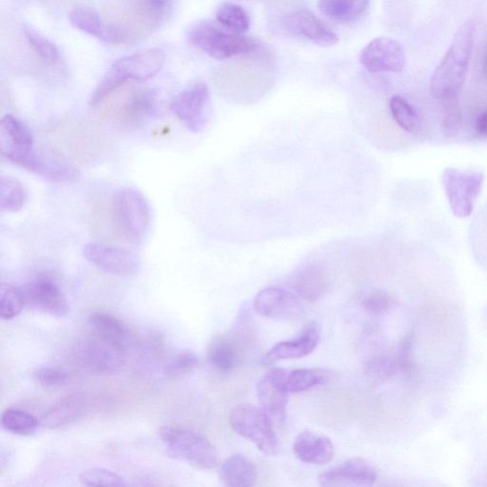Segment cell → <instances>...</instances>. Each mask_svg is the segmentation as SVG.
<instances>
[{
  "label": "cell",
  "instance_id": "cell-46",
  "mask_svg": "<svg viewBox=\"0 0 487 487\" xmlns=\"http://www.w3.org/2000/svg\"><path fill=\"white\" fill-rule=\"evenodd\" d=\"M475 129L480 137L487 138V111L478 116Z\"/></svg>",
  "mask_w": 487,
  "mask_h": 487
},
{
  "label": "cell",
  "instance_id": "cell-16",
  "mask_svg": "<svg viewBox=\"0 0 487 487\" xmlns=\"http://www.w3.org/2000/svg\"><path fill=\"white\" fill-rule=\"evenodd\" d=\"M377 479V470L370 462L354 458L323 471L318 483L326 487L368 486L374 484Z\"/></svg>",
  "mask_w": 487,
  "mask_h": 487
},
{
  "label": "cell",
  "instance_id": "cell-32",
  "mask_svg": "<svg viewBox=\"0 0 487 487\" xmlns=\"http://www.w3.org/2000/svg\"><path fill=\"white\" fill-rule=\"evenodd\" d=\"M368 380L379 383L390 380L400 374L394 353H378L368 358L364 367Z\"/></svg>",
  "mask_w": 487,
  "mask_h": 487
},
{
  "label": "cell",
  "instance_id": "cell-47",
  "mask_svg": "<svg viewBox=\"0 0 487 487\" xmlns=\"http://www.w3.org/2000/svg\"><path fill=\"white\" fill-rule=\"evenodd\" d=\"M481 75L483 79L487 81V38H485L482 52Z\"/></svg>",
  "mask_w": 487,
  "mask_h": 487
},
{
  "label": "cell",
  "instance_id": "cell-21",
  "mask_svg": "<svg viewBox=\"0 0 487 487\" xmlns=\"http://www.w3.org/2000/svg\"><path fill=\"white\" fill-rule=\"evenodd\" d=\"M293 451L303 463L318 466L331 463L335 453L330 438L308 431L295 439Z\"/></svg>",
  "mask_w": 487,
  "mask_h": 487
},
{
  "label": "cell",
  "instance_id": "cell-1",
  "mask_svg": "<svg viewBox=\"0 0 487 487\" xmlns=\"http://www.w3.org/2000/svg\"><path fill=\"white\" fill-rule=\"evenodd\" d=\"M475 24L468 21L457 31L451 46L435 69L431 91L442 103L459 101L474 52Z\"/></svg>",
  "mask_w": 487,
  "mask_h": 487
},
{
  "label": "cell",
  "instance_id": "cell-7",
  "mask_svg": "<svg viewBox=\"0 0 487 487\" xmlns=\"http://www.w3.org/2000/svg\"><path fill=\"white\" fill-rule=\"evenodd\" d=\"M70 360L81 370L97 374H112L124 365V352L99 337L83 338L70 350Z\"/></svg>",
  "mask_w": 487,
  "mask_h": 487
},
{
  "label": "cell",
  "instance_id": "cell-29",
  "mask_svg": "<svg viewBox=\"0 0 487 487\" xmlns=\"http://www.w3.org/2000/svg\"><path fill=\"white\" fill-rule=\"evenodd\" d=\"M28 200V191L24 185L10 176L0 179V209L5 213H18L23 209Z\"/></svg>",
  "mask_w": 487,
  "mask_h": 487
},
{
  "label": "cell",
  "instance_id": "cell-30",
  "mask_svg": "<svg viewBox=\"0 0 487 487\" xmlns=\"http://www.w3.org/2000/svg\"><path fill=\"white\" fill-rule=\"evenodd\" d=\"M390 109L394 122L410 135H418L423 130V118L409 103L401 97H393Z\"/></svg>",
  "mask_w": 487,
  "mask_h": 487
},
{
  "label": "cell",
  "instance_id": "cell-44",
  "mask_svg": "<svg viewBox=\"0 0 487 487\" xmlns=\"http://www.w3.org/2000/svg\"><path fill=\"white\" fill-rule=\"evenodd\" d=\"M412 348L413 334L408 333L393 351L398 365H399L400 374L407 376H412L416 370L415 360H413L412 357Z\"/></svg>",
  "mask_w": 487,
  "mask_h": 487
},
{
  "label": "cell",
  "instance_id": "cell-6",
  "mask_svg": "<svg viewBox=\"0 0 487 487\" xmlns=\"http://www.w3.org/2000/svg\"><path fill=\"white\" fill-rule=\"evenodd\" d=\"M230 423L235 432L254 442L262 453L277 455L279 442L273 422L262 408L248 404L239 405L231 410Z\"/></svg>",
  "mask_w": 487,
  "mask_h": 487
},
{
  "label": "cell",
  "instance_id": "cell-45",
  "mask_svg": "<svg viewBox=\"0 0 487 487\" xmlns=\"http://www.w3.org/2000/svg\"><path fill=\"white\" fill-rule=\"evenodd\" d=\"M128 39L126 29L122 27L110 25L102 41L110 44L124 43Z\"/></svg>",
  "mask_w": 487,
  "mask_h": 487
},
{
  "label": "cell",
  "instance_id": "cell-33",
  "mask_svg": "<svg viewBox=\"0 0 487 487\" xmlns=\"http://www.w3.org/2000/svg\"><path fill=\"white\" fill-rule=\"evenodd\" d=\"M216 20L233 33L244 34L250 28V19L247 11L240 5L223 4L216 11Z\"/></svg>",
  "mask_w": 487,
  "mask_h": 487
},
{
  "label": "cell",
  "instance_id": "cell-24",
  "mask_svg": "<svg viewBox=\"0 0 487 487\" xmlns=\"http://www.w3.org/2000/svg\"><path fill=\"white\" fill-rule=\"evenodd\" d=\"M330 278L318 265L307 267L295 273L290 279V287L298 297L308 302H316L330 290Z\"/></svg>",
  "mask_w": 487,
  "mask_h": 487
},
{
  "label": "cell",
  "instance_id": "cell-23",
  "mask_svg": "<svg viewBox=\"0 0 487 487\" xmlns=\"http://www.w3.org/2000/svg\"><path fill=\"white\" fill-rule=\"evenodd\" d=\"M88 322L94 335L118 349L126 351L130 344L131 334L122 319L109 313L96 312L88 316Z\"/></svg>",
  "mask_w": 487,
  "mask_h": 487
},
{
  "label": "cell",
  "instance_id": "cell-27",
  "mask_svg": "<svg viewBox=\"0 0 487 487\" xmlns=\"http://www.w3.org/2000/svg\"><path fill=\"white\" fill-rule=\"evenodd\" d=\"M370 0H319L320 12L338 22L349 23L359 20L366 12Z\"/></svg>",
  "mask_w": 487,
  "mask_h": 487
},
{
  "label": "cell",
  "instance_id": "cell-13",
  "mask_svg": "<svg viewBox=\"0 0 487 487\" xmlns=\"http://www.w3.org/2000/svg\"><path fill=\"white\" fill-rule=\"evenodd\" d=\"M287 371L273 368L257 382L256 394L262 409L276 424H283L287 419L289 392L284 387Z\"/></svg>",
  "mask_w": 487,
  "mask_h": 487
},
{
  "label": "cell",
  "instance_id": "cell-2",
  "mask_svg": "<svg viewBox=\"0 0 487 487\" xmlns=\"http://www.w3.org/2000/svg\"><path fill=\"white\" fill-rule=\"evenodd\" d=\"M115 233L132 245L144 243L152 224L151 206L140 191L122 188L115 191L111 204Z\"/></svg>",
  "mask_w": 487,
  "mask_h": 487
},
{
  "label": "cell",
  "instance_id": "cell-36",
  "mask_svg": "<svg viewBox=\"0 0 487 487\" xmlns=\"http://www.w3.org/2000/svg\"><path fill=\"white\" fill-rule=\"evenodd\" d=\"M26 306L24 292L21 287L3 285L0 291V318L13 320L20 315Z\"/></svg>",
  "mask_w": 487,
  "mask_h": 487
},
{
  "label": "cell",
  "instance_id": "cell-28",
  "mask_svg": "<svg viewBox=\"0 0 487 487\" xmlns=\"http://www.w3.org/2000/svg\"><path fill=\"white\" fill-rule=\"evenodd\" d=\"M331 373L322 368H302L286 373L284 387L289 393H298L323 385Z\"/></svg>",
  "mask_w": 487,
  "mask_h": 487
},
{
  "label": "cell",
  "instance_id": "cell-18",
  "mask_svg": "<svg viewBox=\"0 0 487 487\" xmlns=\"http://www.w3.org/2000/svg\"><path fill=\"white\" fill-rule=\"evenodd\" d=\"M34 135L19 117L6 114L0 123V147L8 161L34 151Z\"/></svg>",
  "mask_w": 487,
  "mask_h": 487
},
{
  "label": "cell",
  "instance_id": "cell-26",
  "mask_svg": "<svg viewBox=\"0 0 487 487\" xmlns=\"http://www.w3.org/2000/svg\"><path fill=\"white\" fill-rule=\"evenodd\" d=\"M84 396L68 395L55 403L41 418V424L48 429H58L80 418L86 410Z\"/></svg>",
  "mask_w": 487,
  "mask_h": 487
},
{
  "label": "cell",
  "instance_id": "cell-15",
  "mask_svg": "<svg viewBox=\"0 0 487 487\" xmlns=\"http://www.w3.org/2000/svg\"><path fill=\"white\" fill-rule=\"evenodd\" d=\"M285 31L297 38L311 41L320 46H332L339 40L332 29L309 10L290 13L282 20Z\"/></svg>",
  "mask_w": 487,
  "mask_h": 487
},
{
  "label": "cell",
  "instance_id": "cell-17",
  "mask_svg": "<svg viewBox=\"0 0 487 487\" xmlns=\"http://www.w3.org/2000/svg\"><path fill=\"white\" fill-rule=\"evenodd\" d=\"M166 54L161 49H151L116 59L113 70L128 81L145 82L155 77L164 68Z\"/></svg>",
  "mask_w": 487,
  "mask_h": 487
},
{
  "label": "cell",
  "instance_id": "cell-43",
  "mask_svg": "<svg viewBox=\"0 0 487 487\" xmlns=\"http://www.w3.org/2000/svg\"><path fill=\"white\" fill-rule=\"evenodd\" d=\"M33 375L39 385L46 389L63 387L69 381L67 372L55 366L38 367Z\"/></svg>",
  "mask_w": 487,
  "mask_h": 487
},
{
  "label": "cell",
  "instance_id": "cell-14",
  "mask_svg": "<svg viewBox=\"0 0 487 487\" xmlns=\"http://www.w3.org/2000/svg\"><path fill=\"white\" fill-rule=\"evenodd\" d=\"M322 327L317 321L309 322L298 337L279 342L262 358V364L271 365L280 361L300 359L313 353L321 342Z\"/></svg>",
  "mask_w": 487,
  "mask_h": 487
},
{
  "label": "cell",
  "instance_id": "cell-31",
  "mask_svg": "<svg viewBox=\"0 0 487 487\" xmlns=\"http://www.w3.org/2000/svg\"><path fill=\"white\" fill-rule=\"evenodd\" d=\"M2 424L5 431L19 436H31L39 427L38 420L31 413L16 407L3 413Z\"/></svg>",
  "mask_w": 487,
  "mask_h": 487
},
{
  "label": "cell",
  "instance_id": "cell-40",
  "mask_svg": "<svg viewBox=\"0 0 487 487\" xmlns=\"http://www.w3.org/2000/svg\"><path fill=\"white\" fill-rule=\"evenodd\" d=\"M126 82H128V80L122 76L121 73H118L112 69L108 75L103 79L96 88L90 99V106L92 108H97L103 105V102L108 99L117 90H120Z\"/></svg>",
  "mask_w": 487,
  "mask_h": 487
},
{
  "label": "cell",
  "instance_id": "cell-20",
  "mask_svg": "<svg viewBox=\"0 0 487 487\" xmlns=\"http://www.w3.org/2000/svg\"><path fill=\"white\" fill-rule=\"evenodd\" d=\"M155 106V97L149 88L132 93L118 108L113 120L125 129H136L149 117Z\"/></svg>",
  "mask_w": 487,
  "mask_h": 487
},
{
  "label": "cell",
  "instance_id": "cell-8",
  "mask_svg": "<svg viewBox=\"0 0 487 487\" xmlns=\"http://www.w3.org/2000/svg\"><path fill=\"white\" fill-rule=\"evenodd\" d=\"M174 115L194 134H199L210 122L211 95L208 86L198 82L177 96L171 105Z\"/></svg>",
  "mask_w": 487,
  "mask_h": 487
},
{
  "label": "cell",
  "instance_id": "cell-41",
  "mask_svg": "<svg viewBox=\"0 0 487 487\" xmlns=\"http://www.w3.org/2000/svg\"><path fill=\"white\" fill-rule=\"evenodd\" d=\"M442 130L448 138H454L459 134L463 127V113L459 101L442 103Z\"/></svg>",
  "mask_w": 487,
  "mask_h": 487
},
{
  "label": "cell",
  "instance_id": "cell-37",
  "mask_svg": "<svg viewBox=\"0 0 487 487\" xmlns=\"http://www.w3.org/2000/svg\"><path fill=\"white\" fill-rule=\"evenodd\" d=\"M24 36L36 55L44 63L53 65L58 62L59 51L55 44L32 27L23 28Z\"/></svg>",
  "mask_w": 487,
  "mask_h": 487
},
{
  "label": "cell",
  "instance_id": "cell-11",
  "mask_svg": "<svg viewBox=\"0 0 487 487\" xmlns=\"http://www.w3.org/2000/svg\"><path fill=\"white\" fill-rule=\"evenodd\" d=\"M407 62L402 44L390 38H377L360 54V63L372 72H399Z\"/></svg>",
  "mask_w": 487,
  "mask_h": 487
},
{
  "label": "cell",
  "instance_id": "cell-22",
  "mask_svg": "<svg viewBox=\"0 0 487 487\" xmlns=\"http://www.w3.org/2000/svg\"><path fill=\"white\" fill-rule=\"evenodd\" d=\"M244 357L243 343L235 334H223L213 338L208 348L211 365L220 373H231Z\"/></svg>",
  "mask_w": 487,
  "mask_h": 487
},
{
  "label": "cell",
  "instance_id": "cell-4",
  "mask_svg": "<svg viewBox=\"0 0 487 487\" xmlns=\"http://www.w3.org/2000/svg\"><path fill=\"white\" fill-rule=\"evenodd\" d=\"M191 46L216 61H226L236 55L256 52L257 42L242 34L224 31L210 24H200L190 29Z\"/></svg>",
  "mask_w": 487,
  "mask_h": 487
},
{
  "label": "cell",
  "instance_id": "cell-42",
  "mask_svg": "<svg viewBox=\"0 0 487 487\" xmlns=\"http://www.w3.org/2000/svg\"><path fill=\"white\" fill-rule=\"evenodd\" d=\"M395 305L396 301L391 295L383 290H375L367 294L362 302L365 311L374 315L391 311Z\"/></svg>",
  "mask_w": 487,
  "mask_h": 487
},
{
  "label": "cell",
  "instance_id": "cell-19",
  "mask_svg": "<svg viewBox=\"0 0 487 487\" xmlns=\"http://www.w3.org/2000/svg\"><path fill=\"white\" fill-rule=\"evenodd\" d=\"M11 164L52 182L69 183L76 181L80 177V171L75 167L40 156L35 150L13 159Z\"/></svg>",
  "mask_w": 487,
  "mask_h": 487
},
{
  "label": "cell",
  "instance_id": "cell-3",
  "mask_svg": "<svg viewBox=\"0 0 487 487\" xmlns=\"http://www.w3.org/2000/svg\"><path fill=\"white\" fill-rule=\"evenodd\" d=\"M159 437L172 459L200 469H213L219 465V453L205 436L185 427H161Z\"/></svg>",
  "mask_w": 487,
  "mask_h": 487
},
{
  "label": "cell",
  "instance_id": "cell-12",
  "mask_svg": "<svg viewBox=\"0 0 487 487\" xmlns=\"http://www.w3.org/2000/svg\"><path fill=\"white\" fill-rule=\"evenodd\" d=\"M254 306L259 315L273 320H297L305 312L297 294L278 287H269L259 291Z\"/></svg>",
  "mask_w": 487,
  "mask_h": 487
},
{
  "label": "cell",
  "instance_id": "cell-39",
  "mask_svg": "<svg viewBox=\"0 0 487 487\" xmlns=\"http://www.w3.org/2000/svg\"><path fill=\"white\" fill-rule=\"evenodd\" d=\"M198 365L199 358L196 353L183 351L165 366L164 374L171 380L180 379L195 372Z\"/></svg>",
  "mask_w": 487,
  "mask_h": 487
},
{
  "label": "cell",
  "instance_id": "cell-35",
  "mask_svg": "<svg viewBox=\"0 0 487 487\" xmlns=\"http://www.w3.org/2000/svg\"><path fill=\"white\" fill-rule=\"evenodd\" d=\"M136 12L152 25L164 22L173 8V0H134Z\"/></svg>",
  "mask_w": 487,
  "mask_h": 487
},
{
  "label": "cell",
  "instance_id": "cell-10",
  "mask_svg": "<svg viewBox=\"0 0 487 487\" xmlns=\"http://www.w3.org/2000/svg\"><path fill=\"white\" fill-rule=\"evenodd\" d=\"M84 257L102 272L118 277L136 276L141 268L139 256L126 248L105 243H88Z\"/></svg>",
  "mask_w": 487,
  "mask_h": 487
},
{
  "label": "cell",
  "instance_id": "cell-34",
  "mask_svg": "<svg viewBox=\"0 0 487 487\" xmlns=\"http://www.w3.org/2000/svg\"><path fill=\"white\" fill-rule=\"evenodd\" d=\"M69 19L73 27L100 40L105 38L107 31L108 26L103 22L97 13L90 9H75L70 13Z\"/></svg>",
  "mask_w": 487,
  "mask_h": 487
},
{
  "label": "cell",
  "instance_id": "cell-38",
  "mask_svg": "<svg viewBox=\"0 0 487 487\" xmlns=\"http://www.w3.org/2000/svg\"><path fill=\"white\" fill-rule=\"evenodd\" d=\"M80 482L86 486H127L120 474L105 468H88L81 472Z\"/></svg>",
  "mask_w": 487,
  "mask_h": 487
},
{
  "label": "cell",
  "instance_id": "cell-9",
  "mask_svg": "<svg viewBox=\"0 0 487 487\" xmlns=\"http://www.w3.org/2000/svg\"><path fill=\"white\" fill-rule=\"evenodd\" d=\"M21 288L28 308L55 317H63L69 314V303L53 276L39 274Z\"/></svg>",
  "mask_w": 487,
  "mask_h": 487
},
{
  "label": "cell",
  "instance_id": "cell-5",
  "mask_svg": "<svg viewBox=\"0 0 487 487\" xmlns=\"http://www.w3.org/2000/svg\"><path fill=\"white\" fill-rule=\"evenodd\" d=\"M484 172L470 169L446 168L441 174L452 214L456 217L467 218L474 211L484 183Z\"/></svg>",
  "mask_w": 487,
  "mask_h": 487
},
{
  "label": "cell",
  "instance_id": "cell-25",
  "mask_svg": "<svg viewBox=\"0 0 487 487\" xmlns=\"http://www.w3.org/2000/svg\"><path fill=\"white\" fill-rule=\"evenodd\" d=\"M219 478L229 487L253 486L257 480V468L246 456L234 454L221 465Z\"/></svg>",
  "mask_w": 487,
  "mask_h": 487
}]
</instances>
